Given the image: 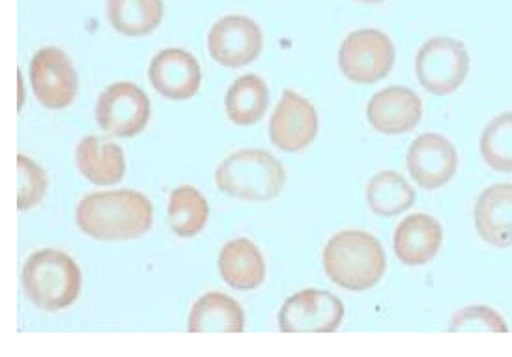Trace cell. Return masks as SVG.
Here are the masks:
<instances>
[{
	"mask_svg": "<svg viewBox=\"0 0 512 357\" xmlns=\"http://www.w3.org/2000/svg\"><path fill=\"white\" fill-rule=\"evenodd\" d=\"M356 2H361V4H380V2H385V0H356Z\"/></svg>",
	"mask_w": 512,
	"mask_h": 357,
	"instance_id": "obj_27",
	"label": "cell"
},
{
	"mask_svg": "<svg viewBox=\"0 0 512 357\" xmlns=\"http://www.w3.org/2000/svg\"><path fill=\"white\" fill-rule=\"evenodd\" d=\"M219 272L236 290H253L266 279V262L255 243L247 238L228 242L219 253Z\"/></svg>",
	"mask_w": 512,
	"mask_h": 357,
	"instance_id": "obj_18",
	"label": "cell"
},
{
	"mask_svg": "<svg viewBox=\"0 0 512 357\" xmlns=\"http://www.w3.org/2000/svg\"><path fill=\"white\" fill-rule=\"evenodd\" d=\"M245 328V315L242 305L221 292H208L200 298L187 322L189 333H206V331H221V333H242Z\"/></svg>",
	"mask_w": 512,
	"mask_h": 357,
	"instance_id": "obj_19",
	"label": "cell"
},
{
	"mask_svg": "<svg viewBox=\"0 0 512 357\" xmlns=\"http://www.w3.org/2000/svg\"><path fill=\"white\" fill-rule=\"evenodd\" d=\"M208 202L199 189L182 186L174 189L169 200V223L176 236L193 238L208 221Z\"/></svg>",
	"mask_w": 512,
	"mask_h": 357,
	"instance_id": "obj_23",
	"label": "cell"
},
{
	"mask_svg": "<svg viewBox=\"0 0 512 357\" xmlns=\"http://www.w3.org/2000/svg\"><path fill=\"white\" fill-rule=\"evenodd\" d=\"M96 120L105 133L131 139L139 135L150 120V100L135 83H114L103 90L98 100Z\"/></svg>",
	"mask_w": 512,
	"mask_h": 357,
	"instance_id": "obj_7",
	"label": "cell"
},
{
	"mask_svg": "<svg viewBox=\"0 0 512 357\" xmlns=\"http://www.w3.org/2000/svg\"><path fill=\"white\" fill-rule=\"evenodd\" d=\"M423 118L421 98L408 86H387L367 105L370 126L384 135H402L419 126Z\"/></svg>",
	"mask_w": 512,
	"mask_h": 357,
	"instance_id": "obj_13",
	"label": "cell"
},
{
	"mask_svg": "<svg viewBox=\"0 0 512 357\" xmlns=\"http://www.w3.org/2000/svg\"><path fill=\"white\" fill-rule=\"evenodd\" d=\"M75 219L79 229L94 240H135L152 229L154 206L139 191H100L79 202Z\"/></svg>",
	"mask_w": 512,
	"mask_h": 357,
	"instance_id": "obj_1",
	"label": "cell"
},
{
	"mask_svg": "<svg viewBox=\"0 0 512 357\" xmlns=\"http://www.w3.org/2000/svg\"><path fill=\"white\" fill-rule=\"evenodd\" d=\"M83 275L77 262L58 249H42L23 268V288L29 300L45 311H60L79 298Z\"/></svg>",
	"mask_w": 512,
	"mask_h": 357,
	"instance_id": "obj_4",
	"label": "cell"
},
{
	"mask_svg": "<svg viewBox=\"0 0 512 357\" xmlns=\"http://www.w3.org/2000/svg\"><path fill=\"white\" fill-rule=\"evenodd\" d=\"M262 30L245 15H227L208 34V53L227 68L251 64L262 51Z\"/></svg>",
	"mask_w": 512,
	"mask_h": 357,
	"instance_id": "obj_11",
	"label": "cell"
},
{
	"mask_svg": "<svg viewBox=\"0 0 512 357\" xmlns=\"http://www.w3.org/2000/svg\"><path fill=\"white\" fill-rule=\"evenodd\" d=\"M449 331H492V333H507V322L501 318L498 311L486 305H470L455 313Z\"/></svg>",
	"mask_w": 512,
	"mask_h": 357,
	"instance_id": "obj_26",
	"label": "cell"
},
{
	"mask_svg": "<svg viewBox=\"0 0 512 357\" xmlns=\"http://www.w3.org/2000/svg\"><path fill=\"white\" fill-rule=\"evenodd\" d=\"M34 96L47 109L68 107L79 90V75L70 57L57 47H45L30 62Z\"/></svg>",
	"mask_w": 512,
	"mask_h": 357,
	"instance_id": "obj_9",
	"label": "cell"
},
{
	"mask_svg": "<svg viewBox=\"0 0 512 357\" xmlns=\"http://www.w3.org/2000/svg\"><path fill=\"white\" fill-rule=\"evenodd\" d=\"M406 165L417 186L440 189L453 180L458 169L455 144L441 133H423L410 146Z\"/></svg>",
	"mask_w": 512,
	"mask_h": 357,
	"instance_id": "obj_12",
	"label": "cell"
},
{
	"mask_svg": "<svg viewBox=\"0 0 512 357\" xmlns=\"http://www.w3.org/2000/svg\"><path fill=\"white\" fill-rule=\"evenodd\" d=\"M107 14L120 34L146 36L163 21V0H109Z\"/></svg>",
	"mask_w": 512,
	"mask_h": 357,
	"instance_id": "obj_21",
	"label": "cell"
},
{
	"mask_svg": "<svg viewBox=\"0 0 512 357\" xmlns=\"http://www.w3.org/2000/svg\"><path fill=\"white\" fill-rule=\"evenodd\" d=\"M395 57V45L382 30H354L341 43L339 68L350 81L372 85L389 75Z\"/></svg>",
	"mask_w": 512,
	"mask_h": 357,
	"instance_id": "obj_6",
	"label": "cell"
},
{
	"mask_svg": "<svg viewBox=\"0 0 512 357\" xmlns=\"http://www.w3.org/2000/svg\"><path fill=\"white\" fill-rule=\"evenodd\" d=\"M479 150L492 171L512 172V111L501 113L484 128Z\"/></svg>",
	"mask_w": 512,
	"mask_h": 357,
	"instance_id": "obj_24",
	"label": "cell"
},
{
	"mask_svg": "<svg viewBox=\"0 0 512 357\" xmlns=\"http://www.w3.org/2000/svg\"><path fill=\"white\" fill-rule=\"evenodd\" d=\"M150 85L169 100H189L199 92L202 72L199 62L184 49H165L150 62Z\"/></svg>",
	"mask_w": 512,
	"mask_h": 357,
	"instance_id": "obj_14",
	"label": "cell"
},
{
	"mask_svg": "<svg viewBox=\"0 0 512 357\" xmlns=\"http://www.w3.org/2000/svg\"><path fill=\"white\" fill-rule=\"evenodd\" d=\"M344 316L342 301L326 290L307 288L285 301L279 311L283 333H333Z\"/></svg>",
	"mask_w": 512,
	"mask_h": 357,
	"instance_id": "obj_8",
	"label": "cell"
},
{
	"mask_svg": "<svg viewBox=\"0 0 512 357\" xmlns=\"http://www.w3.org/2000/svg\"><path fill=\"white\" fill-rule=\"evenodd\" d=\"M475 227L484 242L498 249L512 245V184L484 189L475 204Z\"/></svg>",
	"mask_w": 512,
	"mask_h": 357,
	"instance_id": "obj_15",
	"label": "cell"
},
{
	"mask_svg": "<svg viewBox=\"0 0 512 357\" xmlns=\"http://www.w3.org/2000/svg\"><path fill=\"white\" fill-rule=\"evenodd\" d=\"M268 98V86L258 75H243L232 83L225 96L228 120L236 126L255 124L266 113Z\"/></svg>",
	"mask_w": 512,
	"mask_h": 357,
	"instance_id": "obj_20",
	"label": "cell"
},
{
	"mask_svg": "<svg viewBox=\"0 0 512 357\" xmlns=\"http://www.w3.org/2000/svg\"><path fill=\"white\" fill-rule=\"evenodd\" d=\"M415 72L427 92L434 96H449L464 85L470 73V53L460 40L434 36L419 49Z\"/></svg>",
	"mask_w": 512,
	"mask_h": 357,
	"instance_id": "obj_5",
	"label": "cell"
},
{
	"mask_svg": "<svg viewBox=\"0 0 512 357\" xmlns=\"http://www.w3.org/2000/svg\"><path fill=\"white\" fill-rule=\"evenodd\" d=\"M286 182L283 163L266 150H238L215 171V184L234 199L266 202L281 195Z\"/></svg>",
	"mask_w": 512,
	"mask_h": 357,
	"instance_id": "obj_3",
	"label": "cell"
},
{
	"mask_svg": "<svg viewBox=\"0 0 512 357\" xmlns=\"http://www.w3.org/2000/svg\"><path fill=\"white\" fill-rule=\"evenodd\" d=\"M443 242L440 223L428 214L408 215L395 230V255L406 266H423L438 255Z\"/></svg>",
	"mask_w": 512,
	"mask_h": 357,
	"instance_id": "obj_16",
	"label": "cell"
},
{
	"mask_svg": "<svg viewBox=\"0 0 512 357\" xmlns=\"http://www.w3.org/2000/svg\"><path fill=\"white\" fill-rule=\"evenodd\" d=\"M318 111L294 90H285L270 120V139L283 152H301L318 135Z\"/></svg>",
	"mask_w": 512,
	"mask_h": 357,
	"instance_id": "obj_10",
	"label": "cell"
},
{
	"mask_svg": "<svg viewBox=\"0 0 512 357\" xmlns=\"http://www.w3.org/2000/svg\"><path fill=\"white\" fill-rule=\"evenodd\" d=\"M367 202L374 214L393 217L412 208L415 202V189L400 176L399 172H380L372 176L367 184Z\"/></svg>",
	"mask_w": 512,
	"mask_h": 357,
	"instance_id": "obj_22",
	"label": "cell"
},
{
	"mask_svg": "<svg viewBox=\"0 0 512 357\" xmlns=\"http://www.w3.org/2000/svg\"><path fill=\"white\" fill-rule=\"evenodd\" d=\"M19 165V197H17V206L21 212H27L30 208L38 206L42 202L45 193H47V174L42 167L21 154L17 158Z\"/></svg>",
	"mask_w": 512,
	"mask_h": 357,
	"instance_id": "obj_25",
	"label": "cell"
},
{
	"mask_svg": "<svg viewBox=\"0 0 512 357\" xmlns=\"http://www.w3.org/2000/svg\"><path fill=\"white\" fill-rule=\"evenodd\" d=\"M75 161L86 180L96 186L118 184L126 174L124 150L98 135H88L77 144Z\"/></svg>",
	"mask_w": 512,
	"mask_h": 357,
	"instance_id": "obj_17",
	"label": "cell"
},
{
	"mask_svg": "<svg viewBox=\"0 0 512 357\" xmlns=\"http://www.w3.org/2000/svg\"><path fill=\"white\" fill-rule=\"evenodd\" d=\"M324 272L333 285L363 292L382 281L385 253L382 243L363 230H342L322 253Z\"/></svg>",
	"mask_w": 512,
	"mask_h": 357,
	"instance_id": "obj_2",
	"label": "cell"
}]
</instances>
